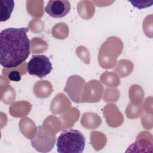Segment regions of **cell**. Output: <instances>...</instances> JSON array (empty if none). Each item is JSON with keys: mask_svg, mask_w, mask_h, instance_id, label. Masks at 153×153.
<instances>
[{"mask_svg": "<svg viewBox=\"0 0 153 153\" xmlns=\"http://www.w3.org/2000/svg\"><path fill=\"white\" fill-rule=\"evenodd\" d=\"M28 27H8L0 32V64L5 68H14L29 57L30 40Z\"/></svg>", "mask_w": 153, "mask_h": 153, "instance_id": "6da1fadb", "label": "cell"}, {"mask_svg": "<svg viewBox=\"0 0 153 153\" xmlns=\"http://www.w3.org/2000/svg\"><path fill=\"white\" fill-rule=\"evenodd\" d=\"M85 138L76 129L63 130L57 139V151L59 153H81L84 151Z\"/></svg>", "mask_w": 153, "mask_h": 153, "instance_id": "7a4b0ae2", "label": "cell"}, {"mask_svg": "<svg viewBox=\"0 0 153 153\" xmlns=\"http://www.w3.org/2000/svg\"><path fill=\"white\" fill-rule=\"evenodd\" d=\"M53 69L49 58L45 55H35L26 64L27 72L31 75L44 78Z\"/></svg>", "mask_w": 153, "mask_h": 153, "instance_id": "3957f363", "label": "cell"}, {"mask_svg": "<svg viewBox=\"0 0 153 153\" xmlns=\"http://www.w3.org/2000/svg\"><path fill=\"white\" fill-rule=\"evenodd\" d=\"M71 4L66 0H50L45 7V11L53 18H62L71 10Z\"/></svg>", "mask_w": 153, "mask_h": 153, "instance_id": "277c9868", "label": "cell"}, {"mask_svg": "<svg viewBox=\"0 0 153 153\" xmlns=\"http://www.w3.org/2000/svg\"><path fill=\"white\" fill-rule=\"evenodd\" d=\"M14 7L13 0L0 1V22H4L10 19Z\"/></svg>", "mask_w": 153, "mask_h": 153, "instance_id": "5b68a950", "label": "cell"}, {"mask_svg": "<svg viewBox=\"0 0 153 153\" xmlns=\"http://www.w3.org/2000/svg\"><path fill=\"white\" fill-rule=\"evenodd\" d=\"M7 77L10 80L12 81L17 82L21 79V74L19 71L14 70L10 72Z\"/></svg>", "mask_w": 153, "mask_h": 153, "instance_id": "8992f818", "label": "cell"}]
</instances>
